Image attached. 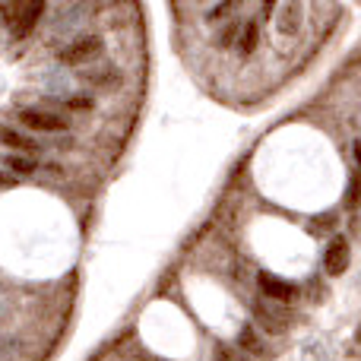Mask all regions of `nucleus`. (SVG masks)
Masks as SVG:
<instances>
[{
	"label": "nucleus",
	"mask_w": 361,
	"mask_h": 361,
	"mask_svg": "<svg viewBox=\"0 0 361 361\" xmlns=\"http://www.w3.org/2000/svg\"><path fill=\"white\" fill-rule=\"evenodd\" d=\"M305 23V0H286L282 10L276 13V29L279 35H295Z\"/></svg>",
	"instance_id": "obj_6"
},
{
	"label": "nucleus",
	"mask_w": 361,
	"mask_h": 361,
	"mask_svg": "<svg viewBox=\"0 0 361 361\" xmlns=\"http://www.w3.org/2000/svg\"><path fill=\"white\" fill-rule=\"evenodd\" d=\"M238 349L247 352V355H254V358H269L273 355L269 345H267V339H263L254 326H241V330H238Z\"/></svg>",
	"instance_id": "obj_10"
},
{
	"label": "nucleus",
	"mask_w": 361,
	"mask_h": 361,
	"mask_svg": "<svg viewBox=\"0 0 361 361\" xmlns=\"http://www.w3.org/2000/svg\"><path fill=\"white\" fill-rule=\"evenodd\" d=\"M273 6H276V0H263V16H269V13H273Z\"/></svg>",
	"instance_id": "obj_19"
},
{
	"label": "nucleus",
	"mask_w": 361,
	"mask_h": 361,
	"mask_svg": "<svg viewBox=\"0 0 361 361\" xmlns=\"http://www.w3.org/2000/svg\"><path fill=\"white\" fill-rule=\"evenodd\" d=\"M102 51H105V42H102L99 35H76V38H70L67 44L57 48V61H61L63 67H82V63L99 61Z\"/></svg>",
	"instance_id": "obj_3"
},
{
	"label": "nucleus",
	"mask_w": 361,
	"mask_h": 361,
	"mask_svg": "<svg viewBox=\"0 0 361 361\" xmlns=\"http://www.w3.org/2000/svg\"><path fill=\"white\" fill-rule=\"evenodd\" d=\"M216 361H250V358H247V352L231 349V345H225V343H216Z\"/></svg>",
	"instance_id": "obj_14"
},
{
	"label": "nucleus",
	"mask_w": 361,
	"mask_h": 361,
	"mask_svg": "<svg viewBox=\"0 0 361 361\" xmlns=\"http://www.w3.org/2000/svg\"><path fill=\"white\" fill-rule=\"evenodd\" d=\"M352 152H355V162H358V169H361V140H355V146H352Z\"/></svg>",
	"instance_id": "obj_18"
},
{
	"label": "nucleus",
	"mask_w": 361,
	"mask_h": 361,
	"mask_svg": "<svg viewBox=\"0 0 361 361\" xmlns=\"http://www.w3.org/2000/svg\"><path fill=\"white\" fill-rule=\"evenodd\" d=\"M42 13H44V0H13L6 6V32H10L16 42L29 38L35 32V25L42 23Z\"/></svg>",
	"instance_id": "obj_2"
},
{
	"label": "nucleus",
	"mask_w": 361,
	"mask_h": 361,
	"mask_svg": "<svg viewBox=\"0 0 361 361\" xmlns=\"http://www.w3.org/2000/svg\"><path fill=\"white\" fill-rule=\"evenodd\" d=\"M361 203V180H358V175H352V180H349V206H358Z\"/></svg>",
	"instance_id": "obj_16"
},
{
	"label": "nucleus",
	"mask_w": 361,
	"mask_h": 361,
	"mask_svg": "<svg viewBox=\"0 0 361 361\" xmlns=\"http://www.w3.org/2000/svg\"><path fill=\"white\" fill-rule=\"evenodd\" d=\"M324 267H326V273L330 276L345 273V267H349V241H345V238H333V241L326 244Z\"/></svg>",
	"instance_id": "obj_9"
},
{
	"label": "nucleus",
	"mask_w": 361,
	"mask_h": 361,
	"mask_svg": "<svg viewBox=\"0 0 361 361\" xmlns=\"http://www.w3.org/2000/svg\"><path fill=\"white\" fill-rule=\"evenodd\" d=\"M0 165H4L13 178H29L38 171L35 156H29V152H6V156L0 159Z\"/></svg>",
	"instance_id": "obj_11"
},
{
	"label": "nucleus",
	"mask_w": 361,
	"mask_h": 361,
	"mask_svg": "<svg viewBox=\"0 0 361 361\" xmlns=\"http://www.w3.org/2000/svg\"><path fill=\"white\" fill-rule=\"evenodd\" d=\"M16 118L25 130H35V133H67L73 127V118L67 111H61V108L48 105V102H42V105H23L16 111Z\"/></svg>",
	"instance_id": "obj_1"
},
{
	"label": "nucleus",
	"mask_w": 361,
	"mask_h": 361,
	"mask_svg": "<svg viewBox=\"0 0 361 361\" xmlns=\"http://www.w3.org/2000/svg\"><path fill=\"white\" fill-rule=\"evenodd\" d=\"M257 42H260V29H257L254 19H247V23L241 25V32H238V42H235V44H238V51L247 57V54H254Z\"/></svg>",
	"instance_id": "obj_12"
},
{
	"label": "nucleus",
	"mask_w": 361,
	"mask_h": 361,
	"mask_svg": "<svg viewBox=\"0 0 361 361\" xmlns=\"http://www.w3.org/2000/svg\"><path fill=\"white\" fill-rule=\"evenodd\" d=\"M235 10H238V0H225V4L212 6V10L206 13V19H209V23H219V19H228Z\"/></svg>",
	"instance_id": "obj_15"
},
{
	"label": "nucleus",
	"mask_w": 361,
	"mask_h": 361,
	"mask_svg": "<svg viewBox=\"0 0 361 361\" xmlns=\"http://www.w3.org/2000/svg\"><path fill=\"white\" fill-rule=\"evenodd\" d=\"M238 32H241V23H228L222 32L216 35V44L219 48H231V44L238 42Z\"/></svg>",
	"instance_id": "obj_13"
},
{
	"label": "nucleus",
	"mask_w": 361,
	"mask_h": 361,
	"mask_svg": "<svg viewBox=\"0 0 361 361\" xmlns=\"http://www.w3.org/2000/svg\"><path fill=\"white\" fill-rule=\"evenodd\" d=\"M121 73L114 63L108 61H92V63H82L80 67V82L82 86H92V89H111L118 86Z\"/></svg>",
	"instance_id": "obj_5"
},
{
	"label": "nucleus",
	"mask_w": 361,
	"mask_h": 361,
	"mask_svg": "<svg viewBox=\"0 0 361 361\" xmlns=\"http://www.w3.org/2000/svg\"><path fill=\"white\" fill-rule=\"evenodd\" d=\"M254 317H257V324L269 333V336H282V333L292 326V314H288V307L282 305V301H273V298H269V305L257 301Z\"/></svg>",
	"instance_id": "obj_4"
},
{
	"label": "nucleus",
	"mask_w": 361,
	"mask_h": 361,
	"mask_svg": "<svg viewBox=\"0 0 361 361\" xmlns=\"http://www.w3.org/2000/svg\"><path fill=\"white\" fill-rule=\"evenodd\" d=\"M257 282H260V292L267 295V298H273V301H292L295 295H298V288L292 286V282H286V279H279V276H273V273H260L257 276Z\"/></svg>",
	"instance_id": "obj_8"
},
{
	"label": "nucleus",
	"mask_w": 361,
	"mask_h": 361,
	"mask_svg": "<svg viewBox=\"0 0 361 361\" xmlns=\"http://www.w3.org/2000/svg\"><path fill=\"white\" fill-rule=\"evenodd\" d=\"M0 143H4L10 152H29V156H35V152L42 149L38 140H32L29 133L16 130V127H10V124H0Z\"/></svg>",
	"instance_id": "obj_7"
},
{
	"label": "nucleus",
	"mask_w": 361,
	"mask_h": 361,
	"mask_svg": "<svg viewBox=\"0 0 361 361\" xmlns=\"http://www.w3.org/2000/svg\"><path fill=\"white\" fill-rule=\"evenodd\" d=\"M13 184H16V178H13L10 171H6L4 165H0V190H6V187H13Z\"/></svg>",
	"instance_id": "obj_17"
}]
</instances>
